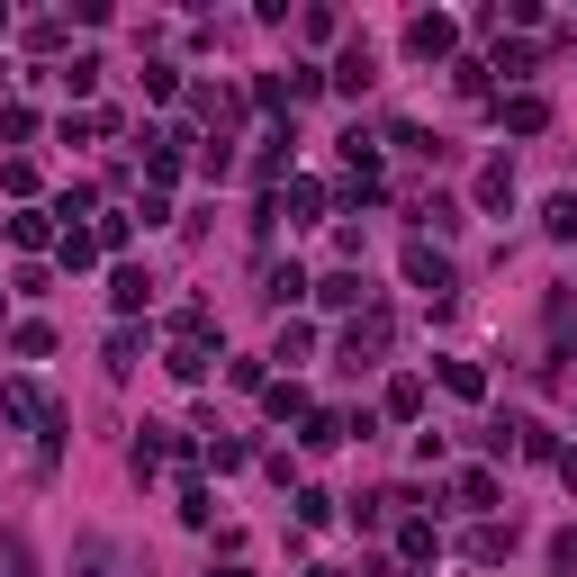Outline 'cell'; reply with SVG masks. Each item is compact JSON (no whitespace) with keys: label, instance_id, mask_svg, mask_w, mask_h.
<instances>
[{"label":"cell","instance_id":"obj_32","mask_svg":"<svg viewBox=\"0 0 577 577\" xmlns=\"http://www.w3.org/2000/svg\"><path fill=\"white\" fill-rule=\"evenodd\" d=\"M307 577H334V568H307Z\"/></svg>","mask_w":577,"mask_h":577},{"label":"cell","instance_id":"obj_23","mask_svg":"<svg viewBox=\"0 0 577 577\" xmlns=\"http://www.w3.org/2000/svg\"><path fill=\"white\" fill-rule=\"evenodd\" d=\"M54 82H63V91H72V100H82V91H91V82H100V54H82V63H63V72H54Z\"/></svg>","mask_w":577,"mask_h":577},{"label":"cell","instance_id":"obj_27","mask_svg":"<svg viewBox=\"0 0 577 577\" xmlns=\"http://www.w3.org/2000/svg\"><path fill=\"white\" fill-rule=\"evenodd\" d=\"M109 371H118V379L135 371V325H118V334H109Z\"/></svg>","mask_w":577,"mask_h":577},{"label":"cell","instance_id":"obj_7","mask_svg":"<svg viewBox=\"0 0 577 577\" xmlns=\"http://www.w3.org/2000/svg\"><path fill=\"white\" fill-rule=\"evenodd\" d=\"M334 82H343V91H371V82H379V54H371V45H343Z\"/></svg>","mask_w":577,"mask_h":577},{"label":"cell","instance_id":"obj_17","mask_svg":"<svg viewBox=\"0 0 577 577\" xmlns=\"http://www.w3.org/2000/svg\"><path fill=\"white\" fill-rule=\"evenodd\" d=\"M460 550H469V559H505V550H515V524H505V533H496V524H478Z\"/></svg>","mask_w":577,"mask_h":577},{"label":"cell","instance_id":"obj_9","mask_svg":"<svg viewBox=\"0 0 577 577\" xmlns=\"http://www.w3.org/2000/svg\"><path fill=\"white\" fill-rule=\"evenodd\" d=\"M478 207H487V216L515 207V172H505V163H487V172H478Z\"/></svg>","mask_w":577,"mask_h":577},{"label":"cell","instance_id":"obj_8","mask_svg":"<svg viewBox=\"0 0 577 577\" xmlns=\"http://www.w3.org/2000/svg\"><path fill=\"white\" fill-rule=\"evenodd\" d=\"M262 298H271V307L307 298V271H298V262H271V271H262Z\"/></svg>","mask_w":577,"mask_h":577},{"label":"cell","instance_id":"obj_4","mask_svg":"<svg viewBox=\"0 0 577 577\" xmlns=\"http://www.w3.org/2000/svg\"><path fill=\"white\" fill-rule=\"evenodd\" d=\"M109 298H118V316H144V307H154V280H144V271L126 262V271L109 280Z\"/></svg>","mask_w":577,"mask_h":577},{"label":"cell","instance_id":"obj_22","mask_svg":"<svg viewBox=\"0 0 577 577\" xmlns=\"http://www.w3.org/2000/svg\"><path fill=\"white\" fill-rule=\"evenodd\" d=\"M253 172H262V181H280V172H288V126H280V135H262V163H253Z\"/></svg>","mask_w":577,"mask_h":577},{"label":"cell","instance_id":"obj_13","mask_svg":"<svg viewBox=\"0 0 577 577\" xmlns=\"http://www.w3.org/2000/svg\"><path fill=\"white\" fill-rule=\"evenodd\" d=\"M316 298H325V307H361L371 288H361V271H334V280H316Z\"/></svg>","mask_w":577,"mask_h":577},{"label":"cell","instance_id":"obj_29","mask_svg":"<svg viewBox=\"0 0 577 577\" xmlns=\"http://www.w3.org/2000/svg\"><path fill=\"white\" fill-rule=\"evenodd\" d=\"M559 478H568V496H577V452H559Z\"/></svg>","mask_w":577,"mask_h":577},{"label":"cell","instance_id":"obj_18","mask_svg":"<svg viewBox=\"0 0 577 577\" xmlns=\"http://www.w3.org/2000/svg\"><path fill=\"white\" fill-rule=\"evenodd\" d=\"M388 415L415 424V415H424V379H388Z\"/></svg>","mask_w":577,"mask_h":577},{"label":"cell","instance_id":"obj_30","mask_svg":"<svg viewBox=\"0 0 577 577\" xmlns=\"http://www.w3.org/2000/svg\"><path fill=\"white\" fill-rule=\"evenodd\" d=\"M207 577H253V568H207Z\"/></svg>","mask_w":577,"mask_h":577},{"label":"cell","instance_id":"obj_3","mask_svg":"<svg viewBox=\"0 0 577 577\" xmlns=\"http://www.w3.org/2000/svg\"><path fill=\"white\" fill-rule=\"evenodd\" d=\"M379 352H388V307H371V316L343 334V361H352V371H361V361H379Z\"/></svg>","mask_w":577,"mask_h":577},{"label":"cell","instance_id":"obj_24","mask_svg":"<svg viewBox=\"0 0 577 577\" xmlns=\"http://www.w3.org/2000/svg\"><path fill=\"white\" fill-rule=\"evenodd\" d=\"M91 235H100V253H118V244L135 235V216H118V207H109V216H100V226H91Z\"/></svg>","mask_w":577,"mask_h":577},{"label":"cell","instance_id":"obj_26","mask_svg":"<svg viewBox=\"0 0 577 577\" xmlns=\"http://www.w3.org/2000/svg\"><path fill=\"white\" fill-rule=\"evenodd\" d=\"M298 524H334V496L325 487H298Z\"/></svg>","mask_w":577,"mask_h":577},{"label":"cell","instance_id":"obj_15","mask_svg":"<svg viewBox=\"0 0 577 577\" xmlns=\"http://www.w3.org/2000/svg\"><path fill=\"white\" fill-rule=\"evenodd\" d=\"M262 406L288 424V415H307V388H298V379H271V388H262Z\"/></svg>","mask_w":577,"mask_h":577},{"label":"cell","instance_id":"obj_21","mask_svg":"<svg viewBox=\"0 0 577 577\" xmlns=\"http://www.w3.org/2000/svg\"><path fill=\"white\" fill-rule=\"evenodd\" d=\"M307 352H316V334H307V325H280V343H271V361H307Z\"/></svg>","mask_w":577,"mask_h":577},{"label":"cell","instance_id":"obj_16","mask_svg":"<svg viewBox=\"0 0 577 577\" xmlns=\"http://www.w3.org/2000/svg\"><path fill=\"white\" fill-rule=\"evenodd\" d=\"M541 226H550V235H559V244H577V190H559V199H550V207H541Z\"/></svg>","mask_w":577,"mask_h":577},{"label":"cell","instance_id":"obj_12","mask_svg":"<svg viewBox=\"0 0 577 577\" xmlns=\"http://www.w3.org/2000/svg\"><path fill=\"white\" fill-rule=\"evenodd\" d=\"M163 371H172L181 388H199V379H207V343H172V361H163Z\"/></svg>","mask_w":577,"mask_h":577},{"label":"cell","instance_id":"obj_10","mask_svg":"<svg viewBox=\"0 0 577 577\" xmlns=\"http://www.w3.org/2000/svg\"><path fill=\"white\" fill-rule=\"evenodd\" d=\"M10 244H28V253H37V244H63V235H54V216L19 207V216H10Z\"/></svg>","mask_w":577,"mask_h":577},{"label":"cell","instance_id":"obj_28","mask_svg":"<svg viewBox=\"0 0 577 577\" xmlns=\"http://www.w3.org/2000/svg\"><path fill=\"white\" fill-rule=\"evenodd\" d=\"M460 505H496V478L487 469H460Z\"/></svg>","mask_w":577,"mask_h":577},{"label":"cell","instance_id":"obj_2","mask_svg":"<svg viewBox=\"0 0 577 577\" xmlns=\"http://www.w3.org/2000/svg\"><path fill=\"white\" fill-rule=\"evenodd\" d=\"M406 280L424 288V298H452V262L433 253V244H406Z\"/></svg>","mask_w":577,"mask_h":577},{"label":"cell","instance_id":"obj_25","mask_svg":"<svg viewBox=\"0 0 577 577\" xmlns=\"http://www.w3.org/2000/svg\"><path fill=\"white\" fill-rule=\"evenodd\" d=\"M207 515H216V505H207V487H199V478H181V524H207Z\"/></svg>","mask_w":577,"mask_h":577},{"label":"cell","instance_id":"obj_14","mask_svg":"<svg viewBox=\"0 0 577 577\" xmlns=\"http://www.w3.org/2000/svg\"><path fill=\"white\" fill-rule=\"evenodd\" d=\"M443 388L452 397H487V371H478V361H443Z\"/></svg>","mask_w":577,"mask_h":577},{"label":"cell","instance_id":"obj_11","mask_svg":"<svg viewBox=\"0 0 577 577\" xmlns=\"http://www.w3.org/2000/svg\"><path fill=\"white\" fill-rule=\"evenodd\" d=\"M54 253H63V271H91V262H100V235H91V226H63Z\"/></svg>","mask_w":577,"mask_h":577},{"label":"cell","instance_id":"obj_6","mask_svg":"<svg viewBox=\"0 0 577 577\" xmlns=\"http://www.w3.org/2000/svg\"><path fill=\"white\" fill-rule=\"evenodd\" d=\"M397 550H406V559L424 568V559H443V533H433L424 515H406V524H397Z\"/></svg>","mask_w":577,"mask_h":577},{"label":"cell","instance_id":"obj_5","mask_svg":"<svg viewBox=\"0 0 577 577\" xmlns=\"http://www.w3.org/2000/svg\"><path fill=\"white\" fill-rule=\"evenodd\" d=\"M505 126H515V135H541V126H550V100H541V91H515V100H505Z\"/></svg>","mask_w":577,"mask_h":577},{"label":"cell","instance_id":"obj_20","mask_svg":"<svg viewBox=\"0 0 577 577\" xmlns=\"http://www.w3.org/2000/svg\"><path fill=\"white\" fill-rule=\"evenodd\" d=\"M316 207H325V190H316V181H288V199H280V216H316Z\"/></svg>","mask_w":577,"mask_h":577},{"label":"cell","instance_id":"obj_19","mask_svg":"<svg viewBox=\"0 0 577 577\" xmlns=\"http://www.w3.org/2000/svg\"><path fill=\"white\" fill-rule=\"evenodd\" d=\"M343 433H352L343 415H307V433H298V443H307V452H334V443H343Z\"/></svg>","mask_w":577,"mask_h":577},{"label":"cell","instance_id":"obj_1","mask_svg":"<svg viewBox=\"0 0 577 577\" xmlns=\"http://www.w3.org/2000/svg\"><path fill=\"white\" fill-rule=\"evenodd\" d=\"M460 45V19H443V10H424V19H406V54L415 63H443Z\"/></svg>","mask_w":577,"mask_h":577},{"label":"cell","instance_id":"obj_31","mask_svg":"<svg viewBox=\"0 0 577 577\" xmlns=\"http://www.w3.org/2000/svg\"><path fill=\"white\" fill-rule=\"evenodd\" d=\"M0 37H10V10H0Z\"/></svg>","mask_w":577,"mask_h":577}]
</instances>
